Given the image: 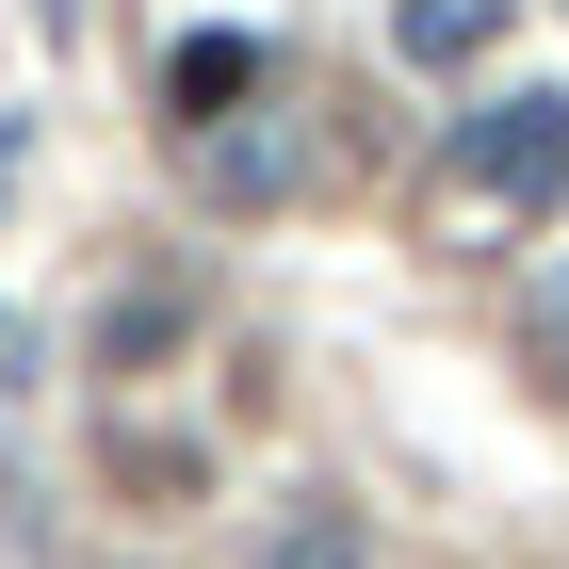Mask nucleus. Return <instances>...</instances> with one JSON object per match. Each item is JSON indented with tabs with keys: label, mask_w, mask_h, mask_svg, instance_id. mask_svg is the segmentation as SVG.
<instances>
[{
	"label": "nucleus",
	"mask_w": 569,
	"mask_h": 569,
	"mask_svg": "<svg viewBox=\"0 0 569 569\" xmlns=\"http://www.w3.org/2000/svg\"><path fill=\"white\" fill-rule=\"evenodd\" d=\"M439 179L488 196V212H537V196L569 179V82H521V98H488V114H456Z\"/></svg>",
	"instance_id": "obj_1"
},
{
	"label": "nucleus",
	"mask_w": 569,
	"mask_h": 569,
	"mask_svg": "<svg viewBox=\"0 0 569 569\" xmlns=\"http://www.w3.org/2000/svg\"><path fill=\"white\" fill-rule=\"evenodd\" d=\"M293 179H309V114H261L244 98L228 131H196V212H277Z\"/></svg>",
	"instance_id": "obj_2"
},
{
	"label": "nucleus",
	"mask_w": 569,
	"mask_h": 569,
	"mask_svg": "<svg viewBox=\"0 0 569 569\" xmlns=\"http://www.w3.org/2000/svg\"><path fill=\"white\" fill-rule=\"evenodd\" d=\"M244 98H261V33H179V49H163V114H179V147L228 131Z\"/></svg>",
	"instance_id": "obj_3"
},
{
	"label": "nucleus",
	"mask_w": 569,
	"mask_h": 569,
	"mask_svg": "<svg viewBox=\"0 0 569 569\" xmlns=\"http://www.w3.org/2000/svg\"><path fill=\"white\" fill-rule=\"evenodd\" d=\"M391 49L423 66V82H456V66L505 49V0H391Z\"/></svg>",
	"instance_id": "obj_4"
},
{
	"label": "nucleus",
	"mask_w": 569,
	"mask_h": 569,
	"mask_svg": "<svg viewBox=\"0 0 569 569\" xmlns=\"http://www.w3.org/2000/svg\"><path fill=\"white\" fill-rule=\"evenodd\" d=\"M261 569H375V537H358V521H277Z\"/></svg>",
	"instance_id": "obj_5"
},
{
	"label": "nucleus",
	"mask_w": 569,
	"mask_h": 569,
	"mask_svg": "<svg viewBox=\"0 0 569 569\" xmlns=\"http://www.w3.org/2000/svg\"><path fill=\"white\" fill-rule=\"evenodd\" d=\"M537 342H553V358H569V261H553V277H537Z\"/></svg>",
	"instance_id": "obj_6"
},
{
	"label": "nucleus",
	"mask_w": 569,
	"mask_h": 569,
	"mask_svg": "<svg viewBox=\"0 0 569 569\" xmlns=\"http://www.w3.org/2000/svg\"><path fill=\"white\" fill-rule=\"evenodd\" d=\"M17 163H33V131H0V196H17Z\"/></svg>",
	"instance_id": "obj_7"
}]
</instances>
